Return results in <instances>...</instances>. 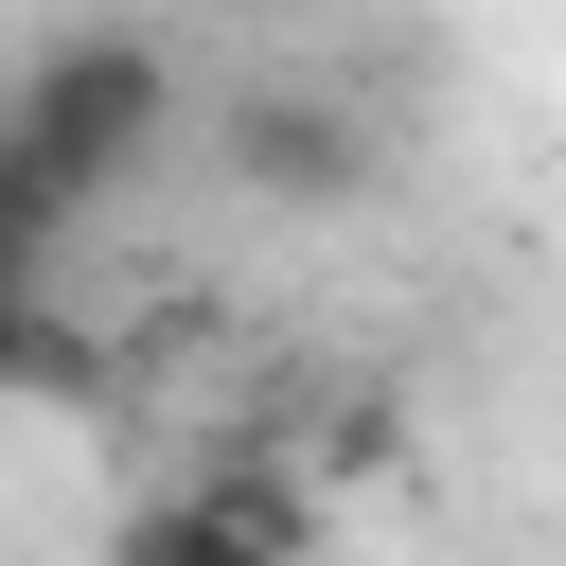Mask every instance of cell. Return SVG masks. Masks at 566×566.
Here are the masks:
<instances>
[{
	"label": "cell",
	"mask_w": 566,
	"mask_h": 566,
	"mask_svg": "<svg viewBox=\"0 0 566 566\" xmlns=\"http://www.w3.org/2000/svg\"><path fill=\"white\" fill-rule=\"evenodd\" d=\"M0 124L35 142V177H53L71 212H124V195H142L159 159H177L195 88H177V53H159L142 18H88V35H35V53H18Z\"/></svg>",
	"instance_id": "1"
},
{
	"label": "cell",
	"mask_w": 566,
	"mask_h": 566,
	"mask_svg": "<svg viewBox=\"0 0 566 566\" xmlns=\"http://www.w3.org/2000/svg\"><path fill=\"white\" fill-rule=\"evenodd\" d=\"M318 531H336L318 460H301L283 424H248V442L142 478V495L106 513V566H318Z\"/></svg>",
	"instance_id": "2"
},
{
	"label": "cell",
	"mask_w": 566,
	"mask_h": 566,
	"mask_svg": "<svg viewBox=\"0 0 566 566\" xmlns=\"http://www.w3.org/2000/svg\"><path fill=\"white\" fill-rule=\"evenodd\" d=\"M212 159H230V195H248V212H354V195L389 177L371 106H354V88H318V71H248V88L212 106Z\"/></svg>",
	"instance_id": "3"
},
{
	"label": "cell",
	"mask_w": 566,
	"mask_h": 566,
	"mask_svg": "<svg viewBox=\"0 0 566 566\" xmlns=\"http://www.w3.org/2000/svg\"><path fill=\"white\" fill-rule=\"evenodd\" d=\"M124 389V354L35 283V265H0V407H106Z\"/></svg>",
	"instance_id": "4"
},
{
	"label": "cell",
	"mask_w": 566,
	"mask_h": 566,
	"mask_svg": "<svg viewBox=\"0 0 566 566\" xmlns=\"http://www.w3.org/2000/svg\"><path fill=\"white\" fill-rule=\"evenodd\" d=\"M71 230H88V212H71V195L35 177V142L0 124V265H35V283H53V248H71Z\"/></svg>",
	"instance_id": "5"
}]
</instances>
